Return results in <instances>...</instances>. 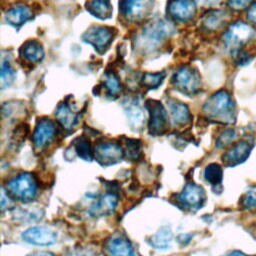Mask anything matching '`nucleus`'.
Returning a JSON list of instances; mask_svg holds the SVG:
<instances>
[{
	"mask_svg": "<svg viewBox=\"0 0 256 256\" xmlns=\"http://www.w3.org/2000/svg\"><path fill=\"white\" fill-rule=\"evenodd\" d=\"M7 194L24 203L32 201L38 191L35 177L30 173H22L9 180L6 184Z\"/></svg>",
	"mask_w": 256,
	"mask_h": 256,
	"instance_id": "7ed1b4c3",
	"label": "nucleus"
},
{
	"mask_svg": "<svg viewBox=\"0 0 256 256\" xmlns=\"http://www.w3.org/2000/svg\"><path fill=\"white\" fill-rule=\"evenodd\" d=\"M15 216H17V218H21L22 220H29V221H32V220H37L39 218H41V211L40 210H37V209H34L33 211L30 210H23V209H20L16 212Z\"/></svg>",
	"mask_w": 256,
	"mask_h": 256,
	"instance_id": "2f4dec72",
	"label": "nucleus"
},
{
	"mask_svg": "<svg viewBox=\"0 0 256 256\" xmlns=\"http://www.w3.org/2000/svg\"><path fill=\"white\" fill-rule=\"evenodd\" d=\"M224 256H248V255H246V254H244L243 252H241V251H231V252H229V253H227L226 255H224Z\"/></svg>",
	"mask_w": 256,
	"mask_h": 256,
	"instance_id": "4c0bfd02",
	"label": "nucleus"
},
{
	"mask_svg": "<svg viewBox=\"0 0 256 256\" xmlns=\"http://www.w3.org/2000/svg\"><path fill=\"white\" fill-rule=\"evenodd\" d=\"M168 109H169V115L174 125L183 126L190 122L191 114L188 106L185 105L184 103L171 100L168 102Z\"/></svg>",
	"mask_w": 256,
	"mask_h": 256,
	"instance_id": "f3484780",
	"label": "nucleus"
},
{
	"mask_svg": "<svg viewBox=\"0 0 256 256\" xmlns=\"http://www.w3.org/2000/svg\"><path fill=\"white\" fill-rule=\"evenodd\" d=\"M228 18V13L224 10H213L207 13L202 20V25L206 30L215 31L221 28Z\"/></svg>",
	"mask_w": 256,
	"mask_h": 256,
	"instance_id": "4be33fe9",
	"label": "nucleus"
},
{
	"mask_svg": "<svg viewBox=\"0 0 256 256\" xmlns=\"http://www.w3.org/2000/svg\"><path fill=\"white\" fill-rule=\"evenodd\" d=\"M123 148V147H122ZM124 154L130 159H137L141 152V144L138 140L135 139H126L124 143Z\"/></svg>",
	"mask_w": 256,
	"mask_h": 256,
	"instance_id": "c85d7f7f",
	"label": "nucleus"
},
{
	"mask_svg": "<svg viewBox=\"0 0 256 256\" xmlns=\"http://www.w3.org/2000/svg\"><path fill=\"white\" fill-rule=\"evenodd\" d=\"M228 5L234 10H241L246 8L251 0H227Z\"/></svg>",
	"mask_w": 256,
	"mask_h": 256,
	"instance_id": "72a5a7b5",
	"label": "nucleus"
},
{
	"mask_svg": "<svg viewBox=\"0 0 256 256\" xmlns=\"http://www.w3.org/2000/svg\"><path fill=\"white\" fill-rule=\"evenodd\" d=\"M33 16L31 9L25 5H18L10 8L5 14V20L12 26L19 27L29 21Z\"/></svg>",
	"mask_w": 256,
	"mask_h": 256,
	"instance_id": "a211bd4d",
	"label": "nucleus"
},
{
	"mask_svg": "<svg viewBox=\"0 0 256 256\" xmlns=\"http://www.w3.org/2000/svg\"><path fill=\"white\" fill-rule=\"evenodd\" d=\"M28 256H55L52 252H48V251H38V252H34Z\"/></svg>",
	"mask_w": 256,
	"mask_h": 256,
	"instance_id": "e433bc0d",
	"label": "nucleus"
},
{
	"mask_svg": "<svg viewBox=\"0 0 256 256\" xmlns=\"http://www.w3.org/2000/svg\"><path fill=\"white\" fill-rule=\"evenodd\" d=\"M107 249L111 256H134V250L131 243L121 236L112 238L108 242Z\"/></svg>",
	"mask_w": 256,
	"mask_h": 256,
	"instance_id": "6ab92c4d",
	"label": "nucleus"
},
{
	"mask_svg": "<svg viewBox=\"0 0 256 256\" xmlns=\"http://www.w3.org/2000/svg\"><path fill=\"white\" fill-rule=\"evenodd\" d=\"M118 198L113 193H106L98 198L89 208V214L93 217H102L112 213L117 205Z\"/></svg>",
	"mask_w": 256,
	"mask_h": 256,
	"instance_id": "dca6fc26",
	"label": "nucleus"
},
{
	"mask_svg": "<svg viewBox=\"0 0 256 256\" xmlns=\"http://www.w3.org/2000/svg\"><path fill=\"white\" fill-rule=\"evenodd\" d=\"M21 56L31 63H37L44 57V50L42 45L36 40H30L24 43L20 49Z\"/></svg>",
	"mask_w": 256,
	"mask_h": 256,
	"instance_id": "aec40b11",
	"label": "nucleus"
},
{
	"mask_svg": "<svg viewBox=\"0 0 256 256\" xmlns=\"http://www.w3.org/2000/svg\"><path fill=\"white\" fill-rule=\"evenodd\" d=\"M251 149L252 145L248 141L241 140L234 144L232 147H230L227 152L224 153V155L222 156V161L225 166H236L244 162L248 158Z\"/></svg>",
	"mask_w": 256,
	"mask_h": 256,
	"instance_id": "ddd939ff",
	"label": "nucleus"
},
{
	"mask_svg": "<svg viewBox=\"0 0 256 256\" xmlns=\"http://www.w3.org/2000/svg\"><path fill=\"white\" fill-rule=\"evenodd\" d=\"M56 134L55 124L49 119L38 121L34 133L33 142L37 148H43L51 143Z\"/></svg>",
	"mask_w": 256,
	"mask_h": 256,
	"instance_id": "2eb2a0df",
	"label": "nucleus"
},
{
	"mask_svg": "<svg viewBox=\"0 0 256 256\" xmlns=\"http://www.w3.org/2000/svg\"><path fill=\"white\" fill-rule=\"evenodd\" d=\"M23 241L38 245V246H50L57 241V232L49 227L34 226L25 230L21 235Z\"/></svg>",
	"mask_w": 256,
	"mask_h": 256,
	"instance_id": "1a4fd4ad",
	"label": "nucleus"
},
{
	"mask_svg": "<svg viewBox=\"0 0 256 256\" xmlns=\"http://www.w3.org/2000/svg\"><path fill=\"white\" fill-rule=\"evenodd\" d=\"M15 79V71L8 61L2 60L1 64V87L2 89L10 86Z\"/></svg>",
	"mask_w": 256,
	"mask_h": 256,
	"instance_id": "bb28decb",
	"label": "nucleus"
},
{
	"mask_svg": "<svg viewBox=\"0 0 256 256\" xmlns=\"http://www.w3.org/2000/svg\"><path fill=\"white\" fill-rule=\"evenodd\" d=\"M194 2L204 7H212L218 5L221 2V0H194Z\"/></svg>",
	"mask_w": 256,
	"mask_h": 256,
	"instance_id": "f704fd0d",
	"label": "nucleus"
},
{
	"mask_svg": "<svg viewBox=\"0 0 256 256\" xmlns=\"http://www.w3.org/2000/svg\"><path fill=\"white\" fill-rule=\"evenodd\" d=\"M223 171L219 164L217 163H211L206 166L204 170V177L207 182H209L211 185H218L222 181Z\"/></svg>",
	"mask_w": 256,
	"mask_h": 256,
	"instance_id": "a878e982",
	"label": "nucleus"
},
{
	"mask_svg": "<svg viewBox=\"0 0 256 256\" xmlns=\"http://www.w3.org/2000/svg\"><path fill=\"white\" fill-rule=\"evenodd\" d=\"M94 156L102 166H109L122 160L124 150L121 145L115 142H101L95 146Z\"/></svg>",
	"mask_w": 256,
	"mask_h": 256,
	"instance_id": "0eeeda50",
	"label": "nucleus"
},
{
	"mask_svg": "<svg viewBox=\"0 0 256 256\" xmlns=\"http://www.w3.org/2000/svg\"><path fill=\"white\" fill-rule=\"evenodd\" d=\"M114 32L106 26H92L83 35L84 42L92 45L98 52H103L112 42Z\"/></svg>",
	"mask_w": 256,
	"mask_h": 256,
	"instance_id": "6e6552de",
	"label": "nucleus"
},
{
	"mask_svg": "<svg viewBox=\"0 0 256 256\" xmlns=\"http://www.w3.org/2000/svg\"><path fill=\"white\" fill-rule=\"evenodd\" d=\"M154 0H120L119 7L122 15L130 21L143 19L151 10Z\"/></svg>",
	"mask_w": 256,
	"mask_h": 256,
	"instance_id": "9d476101",
	"label": "nucleus"
},
{
	"mask_svg": "<svg viewBox=\"0 0 256 256\" xmlns=\"http://www.w3.org/2000/svg\"><path fill=\"white\" fill-rule=\"evenodd\" d=\"M204 114L213 121L231 124L235 122V104L231 95L225 91L220 90L212 94L203 106Z\"/></svg>",
	"mask_w": 256,
	"mask_h": 256,
	"instance_id": "f03ea898",
	"label": "nucleus"
},
{
	"mask_svg": "<svg viewBox=\"0 0 256 256\" xmlns=\"http://www.w3.org/2000/svg\"><path fill=\"white\" fill-rule=\"evenodd\" d=\"M235 137H236V132L234 130H232V129L226 130L218 138L217 147L222 148V147H225V146L229 145L235 139Z\"/></svg>",
	"mask_w": 256,
	"mask_h": 256,
	"instance_id": "473e14b6",
	"label": "nucleus"
},
{
	"mask_svg": "<svg viewBox=\"0 0 256 256\" xmlns=\"http://www.w3.org/2000/svg\"><path fill=\"white\" fill-rule=\"evenodd\" d=\"M87 10L99 19H108L112 15L110 0H90L87 3Z\"/></svg>",
	"mask_w": 256,
	"mask_h": 256,
	"instance_id": "5701e85b",
	"label": "nucleus"
},
{
	"mask_svg": "<svg viewBox=\"0 0 256 256\" xmlns=\"http://www.w3.org/2000/svg\"><path fill=\"white\" fill-rule=\"evenodd\" d=\"M247 17L251 23L256 24V2L253 3L247 12Z\"/></svg>",
	"mask_w": 256,
	"mask_h": 256,
	"instance_id": "c9c22d12",
	"label": "nucleus"
},
{
	"mask_svg": "<svg viewBox=\"0 0 256 256\" xmlns=\"http://www.w3.org/2000/svg\"><path fill=\"white\" fill-rule=\"evenodd\" d=\"M104 84L109 95L111 96H117L121 91V84L119 82V79L113 73H109L105 76Z\"/></svg>",
	"mask_w": 256,
	"mask_h": 256,
	"instance_id": "c756f323",
	"label": "nucleus"
},
{
	"mask_svg": "<svg viewBox=\"0 0 256 256\" xmlns=\"http://www.w3.org/2000/svg\"><path fill=\"white\" fill-rule=\"evenodd\" d=\"M204 189L194 183L187 184L178 196V201L182 206L189 209H199L205 202Z\"/></svg>",
	"mask_w": 256,
	"mask_h": 256,
	"instance_id": "9b49d317",
	"label": "nucleus"
},
{
	"mask_svg": "<svg viewBox=\"0 0 256 256\" xmlns=\"http://www.w3.org/2000/svg\"><path fill=\"white\" fill-rule=\"evenodd\" d=\"M171 81L177 90L186 95H194L201 88V77L198 72L190 66L179 68L173 74Z\"/></svg>",
	"mask_w": 256,
	"mask_h": 256,
	"instance_id": "39448f33",
	"label": "nucleus"
},
{
	"mask_svg": "<svg viewBox=\"0 0 256 256\" xmlns=\"http://www.w3.org/2000/svg\"><path fill=\"white\" fill-rule=\"evenodd\" d=\"M169 15L179 22H187L196 14L194 0H172L168 5Z\"/></svg>",
	"mask_w": 256,
	"mask_h": 256,
	"instance_id": "f8f14e48",
	"label": "nucleus"
},
{
	"mask_svg": "<svg viewBox=\"0 0 256 256\" xmlns=\"http://www.w3.org/2000/svg\"><path fill=\"white\" fill-rule=\"evenodd\" d=\"M175 31L171 22L155 19L148 23L135 40L136 48L143 53H150L158 49Z\"/></svg>",
	"mask_w": 256,
	"mask_h": 256,
	"instance_id": "f257e3e1",
	"label": "nucleus"
},
{
	"mask_svg": "<svg viewBox=\"0 0 256 256\" xmlns=\"http://www.w3.org/2000/svg\"><path fill=\"white\" fill-rule=\"evenodd\" d=\"M253 28L244 23L236 22L229 26L223 35V42L227 49L231 52H239L241 48L253 37Z\"/></svg>",
	"mask_w": 256,
	"mask_h": 256,
	"instance_id": "20e7f679",
	"label": "nucleus"
},
{
	"mask_svg": "<svg viewBox=\"0 0 256 256\" xmlns=\"http://www.w3.org/2000/svg\"><path fill=\"white\" fill-rule=\"evenodd\" d=\"M150 244L152 247L156 249H168L172 242V231L169 227L164 226L159 229V231L152 235L150 240Z\"/></svg>",
	"mask_w": 256,
	"mask_h": 256,
	"instance_id": "b1692460",
	"label": "nucleus"
},
{
	"mask_svg": "<svg viewBox=\"0 0 256 256\" xmlns=\"http://www.w3.org/2000/svg\"><path fill=\"white\" fill-rule=\"evenodd\" d=\"M241 204L245 208H253L256 206V186L251 187L241 199Z\"/></svg>",
	"mask_w": 256,
	"mask_h": 256,
	"instance_id": "7c9ffc66",
	"label": "nucleus"
},
{
	"mask_svg": "<svg viewBox=\"0 0 256 256\" xmlns=\"http://www.w3.org/2000/svg\"><path fill=\"white\" fill-rule=\"evenodd\" d=\"M74 149L76 154L86 161H91L93 157V152L91 149V145L88 139L84 137H79L74 141Z\"/></svg>",
	"mask_w": 256,
	"mask_h": 256,
	"instance_id": "393cba45",
	"label": "nucleus"
},
{
	"mask_svg": "<svg viewBox=\"0 0 256 256\" xmlns=\"http://www.w3.org/2000/svg\"><path fill=\"white\" fill-rule=\"evenodd\" d=\"M165 78V73H145L142 77L141 84L148 89H155L161 85L163 79Z\"/></svg>",
	"mask_w": 256,
	"mask_h": 256,
	"instance_id": "cd10ccee",
	"label": "nucleus"
},
{
	"mask_svg": "<svg viewBox=\"0 0 256 256\" xmlns=\"http://www.w3.org/2000/svg\"><path fill=\"white\" fill-rule=\"evenodd\" d=\"M123 108L127 117V121L132 130H140L143 126L145 115L144 111L135 98H129L123 101Z\"/></svg>",
	"mask_w": 256,
	"mask_h": 256,
	"instance_id": "4468645a",
	"label": "nucleus"
},
{
	"mask_svg": "<svg viewBox=\"0 0 256 256\" xmlns=\"http://www.w3.org/2000/svg\"><path fill=\"white\" fill-rule=\"evenodd\" d=\"M55 116L57 120L60 122V124L63 126V128H65L66 130L72 129L77 124L79 117V115L76 112H74L69 105L65 103L60 104L57 107Z\"/></svg>",
	"mask_w": 256,
	"mask_h": 256,
	"instance_id": "412c9836",
	"label": "nucleus"
},
{
	"mask_svg": "<svg viewBox=\"0 0 256 256\" xmlns=\"http://www.w3.org/2000/svg\"><path fill=\"white\" fill-rule=\"evenodd\" d=\"M146 108L149 112V133L154 136L165 133L168 127V114L164 106L159 101L150 99L146 102Z\"/></svg>",
	"mask_w": 256,
	"mask_h": 256,
	"instance_id": "423d86ee",
	"label": "nucleus"
}]
</instances>
